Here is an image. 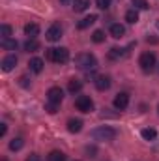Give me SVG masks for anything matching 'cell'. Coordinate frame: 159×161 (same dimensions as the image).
I'll list each match as a JSON object with an SVG mask.
<instances>
[{
  "label": "cell",
  "instance_id": "cell-1",
  "mask_svg": "<svg viewBox=\"0 0 159 161\" xmlns=\"http://www.w3.org/2000/svg\"><path fill=\"white\" fill-rule=\"evenodd\" d=\"M75 66L82 69V71H94L97 68V58L92 54V53H80L75 56Z\"/></svg>",
  "mask_w": 159,
  "mask_h": 161
},
{
  "label": "cell",
  "instance_id": "cell-2",
  "mask_svg": "<svg viewBox=\"0 0 159 161\" xmlns=\"http://www.w3.org/2000/svg\"><path fill=\"white\" fill-rule=\"evenodd\" d=\"M47 60L54 62V64H66L69 60V51L66 47H58V49H47Z\"/></svg>",
  "mask_w": 159,
  "mask_h": 161
},
{
  "label": "cell",
  "instance_id": "cell-3",
  "mask_svg": "<svg viewBox=\"0 0 159 161\" xmlns=\"http://www.w3.org/2000/svg\"><path fill=\"white\" fill-rule=\"evenodd\" d=\"M139 66H140V69H142L144 73H152V71L156 69V66H157V62H156V54L150 53V51L142 53V54L139 56Z\"/></svg>",
  "mask_w": 159,
  "mask_h": 161
},
{
  "label": "cell",
  "instance_id": "cell-4",
  "mask_svg": "<svg viewBox=\"0 0 159 161\" xmlns=\"http://www.w3.org/2000/svg\"><path fill=\"white\" fill-rule=\"evenodd\" d=\"M92 137H94L96 141H105V142H109V141H114V139H116V129H112V127H109V125H101V127H96V129L92 131Z\"/></svg>",
  "mask_w": 159,
  "mask_h": 161
},
{
  "label": "cell",
  "instance_id": "cell-5",
  "mask_svg": "<svg viewBox=\"0 0 159 161\" xmlns=\"http://www.w3.org/2000/svg\"><path fill=\"white\" fill-rule=\"evenodd\" d=\"M75 107L80 113H92L94 111V101H92L90 96H79L75 99Z\"/></svg>",
  "mask_w": 159,
  "mask_h": 161
},
{
  "label": "cell",
  "instance_id": "cell-6",
  "mask_svg": "<svg viewBox=\"0 0 159 161\" xmlns=\"http://www.w3.org/2000/svg\"><path fill=\"white\" fill-rule=\"evenodd\" d=\"M62 99H64V90H62L60 86L49 88V92H47V101H51V103H62Z\"/></svg>",
  "mask_w": 159,
  "mask_h": 161
},
{
  "label": "cell",
  "instance_id": "cell-7",
  "mask_svg": "<svg viewBox=\"0 0 159 161\" xmlns=\"http://www.w3.org/2000/svg\"><path fill=\"white\" fill-rule=\"evenodd\" d=\"M45 38L49 41H60V38H62V26H60V25L49 26V30L45 32Z\"/></svg>",
  "mask_w": 159,
  "mask_h": 161
},
{
  "label": "cell",
  "instance_id": "cell-8",
  "mask_svg": "<svg viewBox=\"0 0 159 161\" xmlns=\"http://www.w3.org/2000/svg\"><path fill=\"white\" fill-rule=\"evenodd\" d=\"M127 105H129V94L127 92H120L118 96L114 97V107L118 111H125Z\"/></svg>",
  "mask_w": 159,
  "mask_h": 161
},
{
  "label": "cell",
  "instance_id": "cell-9",
  "mask_svg": "<svg viewBox=\"0 0 159 161\" xmlns=\"http://www.w3.org/2000/svg\"><path fill=\"white\" fill-rule=\"evenodd\" d=\"M94 84H96V88H97L99 92H105V90L111 88L112 82H111V77H109V75H99V77H96Z\"/></svg>",
  "mask_w": 159,
  "mask_h": 161
},
{
  "label": "cell",
  "instance_id": "cell-10",
  "mask_svg": "<svg viewBox=\"0 0 159 161\" xmlns=\"http://www.w3.org/2000/svg\"><path fill=\"white\" fill-rule=\"evenodd\" d=\"M15 66H17V56H15V54H8V56L2 60V69H4L6 73L11 71Z\"/></svg>",
  "mask_w": 159,
  "mask_h": 161
},
{
  "label": "cell",
  "instance_id": "cell-11",
  "mask_svg": "<svg viewBox=\"0 0 159 161\" xmlns=\"http://www.w3.org/2000/svg\"><path fill=\"white\" fill-rule=\"evenodd\" d=\"M43 66H45V62L38 58V56H34V58H30V62H28V68L34 71V73H41L43 71Z\"/></svg>",
  "mask_w": 159,
  "mask_h": 161
},
{
  "label": "cell",
  "instance_id": "cell-12",
  "mask_svg": "<svg viewBox=\"0 0 159 161\" xmlns=\"http://www.w3.org/2000/svg\"><path fill=\"white\" fill-rule=\"evenodd\" d=\"M111 36H112L114 40H120V38H123V36H125V28H123V25H120V23H114V25H111Z\"/></svg>",
  "mask_w": 159,
  "mask_h": 161
},
{
  "label": "cell",
  "instance_id": "cell-13",
  "mask_svg": "<svg viewBox=\"0 0 159 161\" xmlns=\"http://www.w3.org/2000/svg\"><path fill=\"white\" fill-rule=\"evenodd\" d=\"M82 129V120L80 118H69L68 120V131L69 133H79Z\"/></svg>",
  "mask_w": 159,
  "mask_h": 161
},
{
  "label": "cell",
  "instance_id": "cell-14",
  "mask_svg": "<svg viewBox=\"0 0 159 161\" xmlns=\"http://www.w3.org/2000/svg\"><path fill=\"white\" fill-rule=\"evenodd\" d=\"M96 21H97V15H88V17L80 19L79 23H77V28H79V30H84V28H88L90 25H94Z\"/></svg>",
  "mask_w": 159,
  "mask_h": 161
},
{
  "label": "cell",
  "instance_id": "cell-15",
  "mask_svg": "<svg viewBox=\"0 0 159 161\" xmlns=\"http://www.w3.org/2000/svg\"><path fill=\"white\" fill-rule=\"evenodd\" d=\"M25 34H26L28 38H36V36L40 34V26H38L36 23H28V25H25Z\"/></svg>",
  "mask_w": 159,
  "mask_h": 161
},
{
  "label": "cell",
  "instance_id": "cell-16",
  "mask_svg": "<svg viewBox=\"0 0 159 161\" xmlns=\"http://www.w3.org/2000/svg\"><path fill=\"white\" fill-rule=\"evenodd\" d=\"M140 135H142L144 141H156V139H157V131H156L154 127H146V129H142Z\"/></svg>",
  "mask_w": 159,
  "mask_h": 161
},
{
  "label": "cell",
  "instance_id": "cell-17",
  "mask_svg": "<svg viewBox=\"0 0 159 161\" xmlns=\"http://www.w3.org/2000/svg\"><path fill=\"white\" fill-rule=\"evenodd\" d=\"M40 41L36 40V38H28V41L25 43V51H28V53H36L38 49H40Z\"/></svg>",
  "mask_w": 159,
  "mask_h": 161
},
{
  "label": "cell",
  "instance_id": "cell-18",
  "mask_svg": "<svg viewBox=\"0 0 159 161\" xmlns=\"http://www.w3.org/2000/svg\"><path fill=\"white\" fill-rule=\"evenodd\" d=\"M90 6V0H73V9L80 13V11H86Z\"/></svg>",
  "mask_w": 159,
  "mask_h": 161
},
{
  "label": "cell",
  "instance_id": "cell-19",
  "mask_svg": "<svg viewBox=\"0 0 159 161\" xmlns=\"http://www.w3.org/2000/svg\"><path fill=\"white\" fill-rule=\"evenodd\" d=\"M80 88H82V82H80L79 79L68 80V90H69L71 94H77V92H80Z\"/></svg>",
  "mask_w": 159,
  "mask_h": 161
},
{
  "label": "cell",
  "instance_id": "cell-20",
  "mask_svg": "<svg viewBox=\"0 0 159 161\" xmlns=\"http://www.w3.org/2000/svg\"><path fill=\"white\" fill-rule=\"evenodd\" d=\"M47 161H66V154L60 152V150H52V152L47 156Z\"/></svg>",
  "mask_w": 159,
  "mask_h": 161
},
{
  "label": "cell",
  "instance_id": "cell-21",
  "mask_svg": "<svg viewBox=\"0 0 159 161\" xmlns=\"http://www.w3.org/2000/svg\"><path fill=\"white\" fill-rule=\"evenodd\" d=\"M125 21H127L129 25H135V23L139 21V11H137V9H127V11H125Z\"/></svg>",
  "mask_w": 159,
  "mask_h": 161
},
{
  "label": "cell",
  "instance_id": "cell-22",
  "mask_svg": "<svg viewBox=\"0 0 159 161\" xmlns=\"http://www.w3.org/2000/svg\"><path fill=\"white\" fill-rule=\"evenodd\" d=\"M23 146H25V141H23L21 137H17V139L9 141V150H11V152H19Z\"/></svg>",
  "mask_w": 159,
  "mask_h": 161
},
{
  "label": "cell",
  "instance_id": "cell-23",
  "mask_svg": "<svg viewBox=\"0 0 159 161\" xmlns=\"http://www.w3.org/2000/svg\"><path fill=\"white\" fill-rule=\"evenodd\" d=\"M123 54H125V49H118V47H112V49L109 51V58H111V60H120Z\"/></svg>",
  "mask_w": 159,
  "mask_h": 161
},
{
  "label": "cell",
  "instance_id": "cell-24",
  "mask_svg": "<svg viewBox=\"0 0 159 161\" xmlns=\"http://www.w3.org/2000/svg\"><path fill=\"white\" fill-rule=\"evenodd\" d=\"M0 45H2L6 51H15V49H17V41L11 40V38H4V40L0 41Z\"/></svg>",
  "mask_w": 159,
  "mask_h": 161
},
{
  "label": "cell",
  "instance_id": "cell-25",
  "mask_svg": "<svg viewBox=\"0 0 159 161\" xmlns=\"http://www.w3.org/2000/svg\"><path fill=\"white\" fill-rule=\"evenodd\" d=\"M92 41H94V43H103V41H105V32H103V30H96V32L92 34Z\"/></svg>",
  "mask_w": 159,
  "mask_h": 161
},
{
  "label": "cell",
  "instance_id": "cell-26",
  "mask_svg": "<svg viewBox=\"0 0 159 161\" xmlns=\"http://www.w3.org/2000/svg\"><path fill=\"white\" fill-rule=\"evenodd\" d=\"M58 107H60V103H51V101H47L45 111H47V113H51V114H54V113H58Z\"/></svg>",
  "mask_w": 159,
  "mask_h": 161
},
{
  "label": "cell",
  "instance_id": "cell-27",
  "mask_svg": "<svg viewBox=\"0 0 159 161\" xmlns=\"http://www.w3.org/2000/svg\"><path fill=\"white\" fill-rule=\"evenodd\" d=\"M0 34H2V40H4V38H9V36H11V26H9V25H2V26H0Z\"/></svg>",
  "mask_w": 159,
  "mask_h": 161
},
{
  "label": "cell",
  "instance_id": "cell-28",
  "mask_svg": "<svg viewBox=\"0 0 159 161\" xmlns=\"http://www.w3.org/2000/svg\"><path fill=\"white\" fill-rule=\"evenodd\" d=\"M96 4H97V8H99V9H109L111 0H96Z\"/></svg>",
  "mask_w": 159,
  "mask_h": 161
},
{
  "label": "cell",
  "instance_id": "cell-29",
  "mask_svg": "<svg viewBox=\"0 0 159 161\" xmlns=\"http://www.w3.org/2000/svg\"><path fill=\"white\" fill-rule=\"evenodd\" d=\"M135 6H139V8H142V9H146V8H150L146 0H135Z\"/></svg>",
  "mask_w": 159,
  "mask_h": 161
},
{
  "label": "cell",
  "instance_id": "cell-30",
  "mask_svg": "<svg viewBox=\"0 0 159 161\" xmlns=\"http://www.w3.org/2000/svg\"><path fill=\"white\" fill-rule=\"evenodd\" d=\"M86 154H88V158H96V148L94 146H88L86 148Z\"/></svg>",
  "mask_w": 159,
  "mask_h": 161
},
{
  "label": "cell",
  "instance_id": "cell-31",
  "mask_svg": "<svg viewBox=\"0 0 159 161\" xmlns=\"http://www.w3.org/2000/svg\"><path fill=\"white\" fill-rule=\"evenodd\" d=\"M25 161H40V156H38V154H30Z\"/></svg>",
  "mask_w": 159,
  "mask_h": 161
},
{
  "label": "cell",
  "instance_id": "cell-32",
  "mask_svg": "<svg viewBox=\"0 0 159 161\" xmlns=\"http://www.w3.org/2000/svg\"><path fill=\"white\" fill-rule=\"evenodd\" d=\"M6 131H8V125H6V124H0V137H4Z\"/></svg>",
  "mask_w": 159,
  "mask_h": 161
},
{
  "label": "cell",
  "instance_id": "cell-33",
  "mask_svg": "<svg viewBox=\"0 0 159 161\" xmlns=\"http://www.w3.org/2000/svg\"><path fill=\"white\" fill-rule=\"evenodd\" d=\"M21 84L26 88V86H28V79H26V77H21Z\"/></svg>",
  "mask_w": 159,
  "mask_h": 161
},
{
  "label": "cell",
  "instance_id": "cell-34",
  "mask_svg": "<svg viewBox=\"0 0 159 161\" xmlns=\"http://www.w3.org/2000/svg\"><path fill=\"white\" fill-rule=\"evenodd\" d=\"M62 4H69V2H73V0H60Z\"/></svg>",
  "mask_w": 159,
  "mask_h": 161
},
{
  "label": "cell",
  "instance_id": "cell-35",
  "mask_svg": "<svg viewBox=\"0 0 159 161\" xmlns=\"http://www.w3.org/2000/svg\"><path fill=\"white\" fill-rule=\"evenodd\" d=\"M0 161H8V159H6V158H2V159H0Z\"/></svg>",
  "mask_w": 159,
  "mask_h": 161
},
{
  "label": "cell",
  "instance_id": "cell-36",
  "mask_svg": "<svg viewBox=\"0 0 159 161\" xmlns=\"http://www.w3.org/2000/svg\"><path fill=\"white\" fill-rule=\"evenodd\" d=\"M157 28H159V21H157Z\"/></svg>",
  "mask_w": 159,
  "mask_h": 161
},
{
  "label": "cell",
  "instance_id": "cell-37",
  "mask_svg": "<svg viewBox=\"0 0 159 161\" xmlns=\"http://www.w3.org/2000/svg\"><path fill=\"white\" fill-rule=\"evenodd\" d=\"M157 71H159V66H157Z\"/></svg>",
  "mask_w": 159,
  "mask_h": 161
},
{
  "label": "cell",
  "instance_id": "cell-38",
  "mask_svg": "<svg viewBox=\"0 0 159 161\" xmlns=\"http://www.w3.org/2000/svg\"><path fill=\"white\" fill-rule=\"evenodd\" d=\"M75 161H79V159H75Z\"/></svg>",
  "mask_w": 159,
  "mask_h": 161
}]
</instances>
